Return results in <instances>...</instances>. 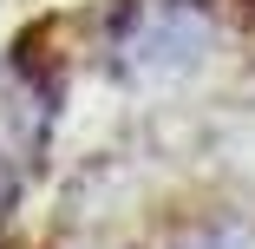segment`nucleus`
Listing matches in <instances>:
<instances>
[{"label": "nucleus", "instance_id": "obj_1", "mask_svg": "<svg viewBox=\"0 0 255 249\" xmlns=\"http://www.w3.org/2000/svg\"><path fill=\"white\" fill-rule=\"evenodd\" d=\"M53 118H59V66L39 46V33H26L13 46V59L0 66V223L20 210V197L46 158Z\"/></svg>", "mask_w": 255, "mask_h": 249}, {"label": "nucleus", "instance_id": "obj_2", "mask_svg": "<svg viewBox=\"0 0 255 249\" xmlns=\"http://www.w3.org/2000/svg\"><path fill=\"white\" fill-rule=\"evenodd\" d=\"M210 46V0H112L105 59L125 79H164Z\"/></svg>", "mask_w": 255, "mask_h": 249}]
</instances>
